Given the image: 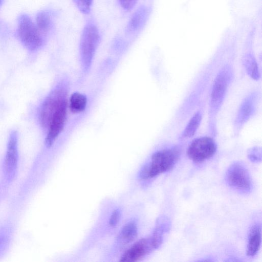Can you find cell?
Masks as SVG:
<instances>
[{"instance_id":"6da1fadb","label":"cell","mask_w":262,"mask_h":262,"mask_svg":"<svg viewBox=\"0 0 262 262\" xmlns=\"http://www.w3.org/2000/svg\"><path fill=\"white\" fill-rule=\"evenodd\" d=\"M233 47L227 42L222 43L200 68L174 112L171 126L178 127L186 122L204 101V96L208 93L218 68Z\"/></svg>"},{"instance_id":"7a4b0ae2","label":"cell","mask_w":262,"mask_h":262,"mask_svg":"<svg viewBox=\"0 0 262 262\" xmlns=\"http://www.w3.org/2000/svg\"><path fill=\"white\" fill-rule=\"evenodd\" d=\"M235 76L234 47L218 68L209 88L207 99V131L215 138L219 134L218 118Z\"/></svg>"},{"instance_id":"3957f363","label":"cell","mask_w":262,"mask_h":262,"mask_svg":"<svg viewBox=\"0 0 262 262\" xmlns=\"http://www.w3.org/2000/svg\"><path fill=\"white\" fill-rule=\"evenodd\" d=\"M181 150L179 145H172L155 151L140 169L139 181L147 182L169 170L178 161Z\"/></svg>"},{"instance_id":"277c9868","label":"cell","mask_w":262,"mask_h":262,"mask_svg":"<svg viewBox=\"0 0 262 262\" xmlns=\"http://www.w3.org/2000/svg\"><path fill=\"white\" fill-rule=\"evenodd\" d=\"M261 99V91L255 88L248 92L241 101L233 118L232 131L238 137L243 128L256 115Z\"/></svg>"},{"instance_id":"5b68a950","label":"cell","mask_w":262,"mask_h":262,"mask_svg":"<svg viewBox=\"0 0 262 262\" xmlns=\"http://www.w3.org/2000/svg\"><path fill=\"white\" fill-rule=\"evenodd\" d=\"M100 40L99 30L96 25L89 21L85 25L80 37V53L83 68L90 67Z\"/></svg>"},{"instance_id":"8992f818","label":"cell","mask_w":262,"mask_h":262,"mask_svg":"<svg viewBox=\"0 0 262 262\" xmlns=\"http://www.w3.org/2000/svg\"><path fill=\"white\" fill-rule=\"evenodd\" d=\"M67 86L61 83L46 98L41 106L39 115V122L43 128H48L54 112L64 101L67 100Z\"/></svg>"},{"instance_id":"52a82bcc","label":"cell","mask_w":262,"mask_h":262,"mask_svg":"<svg viewBox=\"0 0 262 262\" xmlns=\"http://www.w3.org/2000/svg\"><path fill=\"white\" fill-rule=\"evenodd\" d=\"M217 148L215 138L209 135L202 136L191 141L187 148L186 154L192 161L200 163L212 157Z\"/></svg>"},{"instance_id":"ba28073f","label":"cell","mask_w":262,"mask_h":262,"mask_svg":"<svg viewBox=\"0 0 262 262\" xmlns=\"http://www.w3.org/2000/svg\"><path fill=\"white\" fill-rule=\"evenodd\" d=\"M17 31L21 42L28 50L35 51L42 46L43 40L40 31L28 15L19 16Z\"/></svg>"},{"instance_id":"9c48e42d","label":"cell","mask_w":262,"mask_h":262,"mask_svg":"<svg viewBox=\"0 0 262 262\" xmlns=\"http://www.w3.org/2000/svg\"><path fill=\"white\" fill-rule=\"evenodd\" d=\"M226 179L230 187L242 193H248L252 188V181L245 165L239 161L232 164L228 168Z\"/></svg>"},{"instance_id":"30bf717a","label":"cell","mask_w":262,"mask_h":262,"mask_svg":"<svg viewBox=\"0 0 262 262\" xmlns=\"http://www.w3.org/2000/svg\"><path fill=\"white\" fill-rule=\"evenodd\" d=\"M158 249L151 235L134 242L121 254L119 261L136 262L141 260Z\"/></svg>"},{"instance_id":"8fae6325","label":"cell","mask_w":262,"mask_h":262,"mask_svg":"<svg viewBox=\"0 0 262 262\" xmlns=\"http://www.w3.org/2000/svg\"><path fill=\"white\" fill-rule=\"evenodd\" d=\"M18 136L16 131L10 134L4 166L5 179L10 183L15 178L18 161Z\"/></svg>"},{"instance_id":"7c38bea8","label":"cell","mask_w":262,"mask_h":262,"mask_svg":"<svg viewBox=\"0 0 262 262\" xmlns=\"http://www.w3.org/2000/svg\"><path fill=\"white\" fill-rule=\"evenodd\" d=\"M139 226L137 220L134 217L127 220L119 230L114 243L115 252L124 251L137 238Z\"/></svg>"},{"instance_id":"4fadbf2b","label":"cell","mask_w":262,"mask_h":262,"mask_svg":"<svg viewBox=\"0 0 262 262\" xmlns=\"http://www.w3.org/2000/svg\"><path fill=\"white\" fill-rule=\"evenodd\" d=\"M252 37L250 35L246 41L241 62L247 75L252 80L258 81L261 79V70L253 49Z\"/></svg>"},{"instance_id":"5bb4252c","label":"cell","mask_w":262,"mask_h":262,"mask_svg":"<svg viewBox=\"0 0 262 262\" xmlns=\"http://www.w3.org/2000/svg\"><path fill=\"white\" fill-rule=\"evenodd\" d=\"M67 100L64 101L53 114L47 128L45 145L51 147L62 132L67 119Z\"/></svg>"},{"instance_id":"9a60e30c","label":"cell","mask_w":262,"mask_h":262,"mask_svg":"<svg viewBox=\"0 0 262 262\" xmlns=\"http://www.w3.org/2000/svg\"><path fill=\"white\" fill-rule=\"evenodd\" d=\"M205 103L203 102L187 119L186 124L179 135L180 140L193 137L200 127L204 114Z\"/></svg>"},{"instance_id":"2e32d148","label":"cell","mask_w":262,"mask_h":262,"mask_svg":"<svg viewBox=\"0 0 262 262\" xmlns=\"http://www.w3.org/2000/svg\"><path fill=\"white\" fill-rule=\"evenodd\" d=\"M149 13V9L147 6L138 8L128 21L126 28L127 33L132 34L140 31L146 24Z\"/></svg>"},{"instance_id":"e0dca14e","label":"cell","mask_w":262,"mask_h":262,"mask_svg":"<svg viewBox=\"0 0 262 262\" xmlns=\"http://www.w3.org/2000/svg\"><path fill=\"white\" fill-rule=\"evenodd\" d=\"M261 242V228L260 224L253 225L248 234L247 254L253 256L258 252Z\"/></svg>"},{"instance_id":"ac0fdd59","label":"cell","mask_w":262,"mask_h":262,"mask_svg":"<svg viewBox=\"0 0 262 262\" xmlns=\"http://www.w3.org/2000/svg\"><path fill=\"white\" fill-rule=\"evenodd\" d=\"M170 221L166 216H161L157 220L151 236L158 248L162 243L164 235L170 229Z\"/></svg>"},{"instance_id":"d6986e66","label":"cell","mask_w":262,"mask_h":262,"mask_svg":"<svg viewBox=\"0 0 262 262\" xmlns=\"http://www.w3.org/2000/svg\"><path fill=\"white\" fill-rule=\"evenodd\" d=\"M86 103L87 98L85 95L78 92H75L70 98V110L73 113L82 112L85 110Z\"/></svg>"},{"instance_id":"ffe728a7","label":"cell","mask_w":262,"mask_h":262,"mask_svg":"<svg viewBox=\"0 0 262 262\" xmlns=\"http://www.w3.org/2000/svg\"><path fill=\"white\" fill-rule=\"evenodd\" d=\"M36 24L38 29L43 32L50 30L52 25L51 15L46 11L39 12L36 17Z\"/></svg>"},{"instance_id":"44dd1931","label":"cell","mask_w":262,"mask_h":262,"mask_svg":"<svg viewBox=\"0 0 262 262\" xmlns=\"http://www.w3.org/2000/svg\"><path fill=\"white\" fill-rule=\"evenodd\" d=\"M11 228L6 226L0 229V257L7 249L11 239Z\"/></svg>"},{"instance_id":"7402d4cb","label":"cell","mask_w":262,"mask_h":262,"mask_svg":"<svg viewBox=\"0 0 262 262\" xmlns=\"http://www.w3.org/2000/svg\"><path fill=\"white\" fill-rule=\"evenodd\" d=\"M248 158L253 162H259L261 161V148L260 146H253L247 151Z\"/></svg>"},{"instance_id":"603a6c76","label":"cell","mask_w":262,"mask_h":262,"mask_svg":"<svg viewBox=\"0 0 262 262\" xmlns=\"http://www.w3.org/2000/svg\"><path fill=\"white\" fill-rule=\"evenodd\" d=\"M79 10L83 14L90 13L93 0H73Z\"/></svg>"},{"instance_id":"cb8c5ba5","label":"cell","mask_w":262,"mask_h":262,"mask_svg":"<svg viewBox=\"0 0 262 262\" xmlns=\"http://www.w3.org/2000/svg\"><path fill=\"white\" fill-rule=\"evenodd\" d=\"M120 6L127 11L132 10L136 5L138 0H118Z\"/></svg>"},{"instance_id":"d4e9b609","label":"cell","mask_w":262,"mask_h":262,"mask_svg":"<svg viewBox=\"0 0 262 262\" xmlns=\"http://www.w3.org/2000/svg\"><path fill=\"white\" fill-rule=\"evenodd\" d=\"M3 0H0V6L2 3Z\"/></svg>"}]
</instances>
